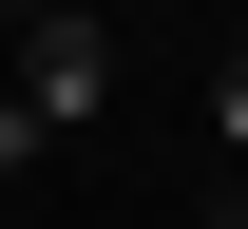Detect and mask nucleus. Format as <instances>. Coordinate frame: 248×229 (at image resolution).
Listing matches in <instances>:
<instances>
[{"label":"nucleus","instance_id":"4","mask_svg":"<svg viewBox=\"0 0 248 229\" xmlns=\"http://www.w3.org/2000/svg\"><path fill=\"white\" fill-rule=\"evenodd\" d=\"M19 19H58V0H0V38H19Z\"/></svg>","mask_w":248,"mask_h":229},{"label":"nucleus","instance_id":"5","mask_svg":"<svg viewBox=\"0 0 248 229\" xmlns=\"http://www.w3.org/2000/svg\"><path fill=\"white\" fill-rule=\"evenodd\" d=\"M210 229H248V191H210Z\"/></svg>","mask_w":248,"mask_h":229},{"label":"nucleus","instance_id":"2","mask_svg":"<svg viewBox=\"0 0 248 229\" xmlns=\"http://www.w3.org/2000/svg\"><path fill=\"white\" fill-rule=\"evenodd\" d=\"M210 134H229V191H248V58L210 76Z\"/></svg>","mask_w":248,"mask_h":229},{"label":"nucleus","instance_id":"3","mask_svg":"<svg viewBox=\"0 0 248 229\" xmlns=\"http://www.w3.org/2000/svg\"><path fill=\"white\" fill-rule=\"evenodd\" d=\"M38 153H58V134H38V115H19V96H0V172H38Z\"/></svg>","mask_w":248,"mask_h":229},{"label":"nucleus","instance_id":"1","mask_svg":"<svg viewBox=\"0 0 248 229\" xmlns=\"http://www.w3.org/2000/svg\"><path fill=\"white\" fill-rule=\"evenodd\" d=\"M38 134H77L95 96H115V38H95V0H58V19H19V76H0Z\"/></svg>","mask_w":248,"mask_h":229}]
</instances>
